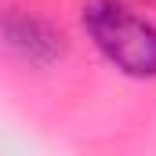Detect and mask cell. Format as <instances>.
<instances>
[{"instance_id": "cell-1", "label": "cell", "mask_w": 156, "mask_h": 156, "mask_svg": "<svg viewBox=\"0 0 156 156\" xmlns=\"http://www.w3.org/2000/svg\"><path fill=\"white\" fill-rule=\"evenodd\" d=\"M80 22L91 44L131 80L156 76V22L127 0H83Z\"/></svg>"}, {"instance_id": "cell-2", "label": "cell", "mask_w": 156, "mask_h": 156, "mask_svg": "<svg viewBox=\"0 0 156 156\" xmlns=\"http://www.w3.org/2000/svg\"><path fill=\"white\" fill-rule=\"evenodd\" d=\"M0 37L4 44L18 55V58H26V62H33V66H51V62H58L62 55H66V33L55 26V22H47V18H40L33 11H4V18H0Z\"/></svg>"}]
</instances>
